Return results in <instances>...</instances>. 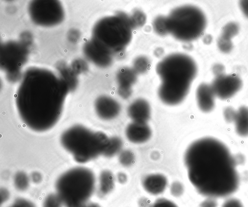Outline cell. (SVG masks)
Instances as JSON below:
<instances>
[{
    "mask_svg": "<svg viewBox=\"0 0 248 207\" xmlns=\"http://www.w3.org/2000/svg\"><path fill=\"white\" fill-rule=\"evenodd\" d=\"M130 20L133 28L135 26H140L144 24L145 21V15L140 11H136L133 14Z\"/></svg>",
    "mask_w": 248,
    "mask_h": 207,
    "instance_id": "cell-24",
    "label": "cell"
},
{
    "mask_svg": "<svg viewBox=\"0 0 248 207\" xmlns=\"http://www.w3.org/2000/svg\"><path fill=\"white\" fill-rule=\"evenodd\" d=\"M240 6L244 15L248 18V0L240 1Z\"/></svg>",
    "mask_w": 248,
    "mask_h": 207,
    "instance_id": "cell-31",
    "label": "cell"
},
{
    "mask_svg": "<svg viewBox=\"0 0 248 207\" xmlns=\"http://www.w3.org/2000/svg\"><path fill=\"white\" fill-rule=\"evenodd\" d=\"M156 70L161 80L158 94L162 102L170 105L181 103L197 74L194 60L186 54H172L158 62Z\"/></svg>",
    "mask_w": 248,
    "mask_h": 207,
    "instance_id": "cell-3",
    "label": "cell"
},
{
    "mask_svg": "<svg viewBox=\"0 0 248 207\" xmlns=\"http://www.w3.org/2000/svg\"><path fill=\"white\" fill-rule=\"evenodd\" d=\"M95 178L88 168L76 167L57 179L56 193L65 207H79L88 202L95 189Z\"/></svg>",
    "mask_w": 248,
    "mask_h": 207,
    "instance_id": "cell-5",
    "label": "cell"
},
{
    "mask_svg": "<svg viewBox=\"0 0 248 207\" xmlns=\"http://www.w3.org/2000/svg\"><path fill=\"white\" fill-rule=\"evenodd\" d=\"M220 65H216V67L214 68V72L217 74V76L222 74V73L223 70V67Z\"/></svg>",
    "mask_w": 248,
    "mask_h": 207,
    "instance_id": "cell-35",
    "label": "cell"
},
{
    "mask_svg": "<svg viewBox=\"0 0 248 207\" xmlns=\"http://www.w3.org/2000/svg\"><path fill=\"white\" fill-rule=\"evenodd\" d=\"M12 207H35V206L29 200L18 198L15 200Z\"/></svg>",
    "mask_w": 248,
    "mask_h": 207,
    "instance_id": "cell-27",
    "label": "cell"
},
{
    "mask_svg": "<svg viewBox=\"0 0 248 207\" xmlns=\"http://www.w3.org/2000/svg\"><path fill=\"white\" fill-rule=\"evenodd\" d=\"M1 193V199L2 202V201H5L8 199L9 192L5 188H2L0 190Z\"/></svg>",
    "mask_w": 248,
    "mask_h": 207,
    "instance_id": "cell-33",
    "label": "cell"
},
{
    "mask_svg": "<svg viewBox=\"0 0 248 207\" xmlns=\"http://www.w3.org/2000/svg\"><path fill=\"white\" fill-rule=\"evenodd\" d=\"M184 161L188 178L201 194L222 198L238 189L236 160L220 141L206 137L194 141L187 148Z\"/></svg>",
    "mask_w": 248,
    "mask_h": 207,
    "instance_id": "cell-1",
    "label": "cell"
},
{
    "mask_svg": "<svg viewBox=\"0 0 248 207\" xmlns=\"http://www.w3.org/2000/svg\"><path fill=\"white\" fill-rule=\"evenodd\" d=\"M42 178V176L39 172H34L31 174V179L34 183H38L40 182Z\"/></svg>",
    "mask_w": 248,
    "mask_h": 207,
    "instance_id": "cell-32",
    "label": "cell"
},
{
    "mask_svg": "<svg viewBox=\"0 0 248 207\" xmlns=\"http://www.w3.org/2000/svg\"><path fill=\"white\" fill-rule=\"evenodd\" d=\"M125 133L127 139L130 142L140 144L146 142L150 139L152 131L147 123L133 121L126 127Z\"/></svg>",
    "mask_w": 248,
    "mask_h": 207,
    "instance_id": "cell-11",
    "label": "cell"
},
{
    "mask_svg": "<svg viewBox=\"0 0 248 207\" xmlns=\"http://www.w3.org/2000/svg\"><path fill=\"white\" fill-rule=\"evenodd\" d=\"M137 73L133 69L122 68L117 74L118 84V92L124 99L128 98L132 93L131 87L137 80Z\"/></svg>",
    "mask_w": 248,
    "mask_h": 207,
    "instance_id": "cell-10",
    "label": "cell"
},
{
    "mask_svg": "<svg viewBox=\"0 0 248 207\" xmlns=\"http://www.w3.org/2000/svg\"><path fill=\"white\" fill-rule=\"evenodd\" d=\"M123 146L121 138L117 136L109 138L108 143L103 155L107 157H111L120 152Z\"/></svg>",
    "mask_w": 248,
    "mask_h": 207,
    "instance_id": "cell-17",
    "label": "cell"
},
{
    "mask_svg": "<svg viewBox=\"0 0 248 207\" xmlns=\"http://www.w3.org/2000/svg\"><path fill=\"white\" fill-rule=\"evenodd\" d=\"M153 28L155 31L161 35L169 33L167 17L159 16L153 22Z\"/></svg>",
    "mask_w": 248,
    "mask_h": 207,
    "instance_id": "cell-19",
    "label": "cell"
},
{
    "mask_svg": "<svg viewBox=\"0 0 248 207\" xmlns=\"http://www.w3.org/2000/svg\"><path fill=\"white\" fill-rule=\"evenodd\" d=\"M221 207H244L242 202L235 198H231L225 200Z\"/></svg>",
    "mask_w": 248,
    "mask_h": 207,
    "instance_id": "cell-29",
    "label": "cell"
},
{
    "mask_svg": "<svg viewBox=\"0 0 248 207\" xmlns=\"http://www.w3.org/2000/svg\"><path fill=\"white\" fill-rule=\"evenodd\" d=\"M166 177L160 174H152L145 176L142 180L144 190L153 195L163 192L167 186Z\"/></svg>",
    "mask_w": 248,
    "mask_h": 207,
    "instance_id": "cell-14",
    "label": "cell"
},
{
    "mask_svg": "<svg viewBox=\"0 0 248 207\" xmlns=\"http://www.w3.org/2000/svg\"><path fill=\"white\" fill-rule=\"evenodd\" d=\"M68 90L62 80L49 74L38 73L26 75L16 98L22 122L37 132L53 127L61 117Z\"/></svg>",
    "mask_w": 248,
    "mask_h": 207,
    "instance_id": "cell-2",
    "label": "cell"
},
{
    "mask_svg": "<svg viewBox=\"0 0 248 207\" xmlns=\"http://www.w3.org/2000/svg\"><path fill=\"white\" fill-rule=\"evenodd\" d=\"M184 192V186L180 182L175 181L171 184L170 186V192L174 196H180L183 194Z\"/></svg>",
    "mask_w": 248,
    "mask_h": 207,
    "instance_id": "cell-26",
    "label": "cell"
},
{
    "mask_svg": "<svg viewBox=\"0 0 248 207\" xmlns=\"http://www.w3.org/2000/svg\"><path fill=\"white\" fill-rule=\"evenodd\" d=\"M167 19L169 33L184 42L197 39L203 33L206 25V17L202 10L190 5L175 8Z\"/></svg>",
    "mask_w": 248,
    "mask_h": 207,
    "instance_id": "cell-7",
    "label": "cell"
},
{
    "mask_svg": "<svg viewBox=\"0 0 248 207\" xmlns=\"http://www.w3.org/2000/svg\"><path fill=\"white\" fill-rule=\"evenodd\" d=\"M79 207H101L98 204L94 203H86Z\"/></svg>",
    "mask_w": 248,
    "mask_h": 207,
    "instance_id": "cell-36",
    "label": "cell"
},
{
    "mask_svg": "<svg viewBox=\"0 0 248 207\" xmlns=\"http://www.w3.org/2000/svg\"><path fill=\"white\" fill-rule=\"evenodd\" d=\"M236 110L233 108L228 107L225 109L224 111V117L226 121L228 123L233 122L235 117Z\"/></svg>",
    "mask_w": 248,
    "mask_h": 207,
    "instance_id": "cell-30",
    "label": "cell"
},
{
    "mask_svg": "<svg viewBox=\"0 0 248 207\" xmlns=\"http://www.w3.org/2000/svg\"><path fill=\"white\" fill-rule=\"evenodd\" d=\"M150 207H178L171 201L160 198L157 199Z\"/></svg>",
    "mask_w": 248,
    "mask_h": 207,
    "instance_id": "cell-28",
    "label": "cell"
},
{
    "mask_svg": "<svg viewBox=\"0 0 248 207\" xmlns=\"http://www.w3.org/2000/svg\"><path fill=\"white\" fill-rule=\"evenodd\" d=\"M118 180L121 183H124L127 180V177L125 174L120 173L118 174Z\"/></svg>",
    "mask_w": 248,
    "mask_h": 207,
    "instance_id": "cell-34",
    "label": "cell"
},
{
    "mask_svg": "<svg viewBox=\"0 0 248 207\" xmlns=\"http://www.w3.org/2000/svg\"><path fill=\"white\" fill-rule=\"evenodd\" d=\"M97 116L102 119L108 120L115 118L120 113V104L114 99L107 96L98 97L95 103Z\"/></svg>",
    "mask_w": 248,
    "mask_h": 207,
    "instance_id": "cell-9",
    "label": "cell"
},
{
    "mask_svg": "<svg viewBox=\"0 0 248 207\" xmlns=\"http://www.w3.org/2000/svg\"><path fill=\"white\" fill-rule=\"evenodd\" d=\"M127 113L133 122L146 123L151 116L150 106L145 100L138 99L129 105Z\"/></svg>",
    "mask_w": 248,
    "mask_h": 207,
    "instance_id": "cell-12",
    "label": "cell"
},
{
    "mask_svg": "<svg viewBox=\"0 0 248 207\" xmlns=\"http://www.w3.org/2000/svg\"><path fill=\"white\" fill-rule=\"evenodd\" d=\"M211 86L216 97L226 100L232 97L241 89L242 82L236 75L222 74L217 76Z\"/></svg>",
    "mask_w": 248,
    "mask_h": 207,
    "instance_id": "cell-8",
    "label": "cell"
},
{
    "mask_svg": "<svg viewBox=\"0 0 248 207\" xmlns=\"http://www.w3.org/2000/svg\"><path fill=\"white\" fill-rule=\"evenodd\" d=\"M216 96L211 85L200 84L196 90V99L199 108L204 112H209L214 108Z\"/></svg>",
    "mask_w": 248,
    "mask_h": 207,
    "instance_id": "cell-13",
    "label": "cell"
},
{
    "mask_svg": "<svg viewBox=\"0 0 248 207\" xmlns=\"http://www.w3.org/2000/svg\"><path fill=\"white\" fill-rule=\"evenodd\" d=\"M14 183L15 188L19 191L26 190L30 184V178L28 175L24 172H17L14 177Z\"/></svg>",
    "mask_w": 248,
    "mask_h": 207,
    "instance_id": "cell-18",
    "label": "cell"
},
{
    "mask_svg": "<svg viewBox=\"0 0 248 207\" xmlns=\"http://www.w3.org/2000/svg\"><path fill=\"white\" fill-rule=\"evenodd\" d=\"M149 62L145 57L140 56L137 58L134 62V70L138 73H145L148 69Z\"/></svg>",
    "mask_w": 248,
    "mask_h": 207,
    "instance_id": "cell-20",
    "label": "cell"
},
{
    "mask_svg": "<svg viewBox=\"0 0 248 207\" xmlns=\"http://www.w3.org/2000/svg\"><path fill=\"white\" fill-rule=\"evenodd\" d=\"M220 50L225 53L230 52L232 48V43L231 40L221 36L217 42Z\"/></svg>",
    "mask_w": 248,
    "mask_h": 207,
    "instance_id": "cell-25",
    "label": "cell"
},
{
    "mask_svg": "<svg viewBox=\"0 0 248 207\" xmlns=\"http://www.w3.org/2000/svg\"><path fill=\"white\" fill-rule=\"evenodd\" d=\"M98 192L100 196H105L110 192L114 187V178L109 170L101 172L99 178Z\"/></svg>",
    "mask_w": 248,
    "mask_h": 207,
    "instance_id": "cell-16",
    "label": "cell"
},
{
    "mask_svg": "<svg viewBox=\"0 0 248 207\" xmlns=\"http://www.w3.org/2000/svg\"><path fill=\"white\" fill-rule=\"evenodd\" d=\"M109 138L104 133L94 132L81 125L65 130L61 136L63 148L79 163H85L103 155Z\"/></svg>",
    "mask_w": 248,
    "mask_h": 207,
    "instance_id": "cell-4",
    "label": "cell"
},
{
    "mask_svg": "<svg viewBox=\"0 0 248 207\" xmlns=\"http://www.w3.org/2000/svg\"><path fill=\"white\" fill-rule=\"evenodd\" d=\"M135 159L134 153L129 150L122 151L119 155V160L121 164L124 166H129L134 162Z\"/></svg>",
    "mask_w": 248,
    "mask_h": 207,
    "instance_id": "cell-22",
    "label": "cell"
},
{
    "mask_svg": "<svg viewBox=\"0 0 248 207\" xmlns=\"http://www.w3.org/2000/svg\"><path fill=\"white\" fill-rule=\"evenodd\" d=\"M11 207H12V206Z\"/></svg>",
    "mask_w": 248,
    "mask_h": 207,
    "instance_id": "cell-37",
    "label": "cell"
},
{
    "mask_svg": "<svg viewBox=\"0 0 248 207\" xmlns=\"http://www.w3.org/2000/svg\"><path fill=\"white\" fill-rule=\"evenodd\" d=\"M233 122L236 132L239 136H248V107L243 106L236 110Z\"/></svg>",
    "mask_w": 248,
    "mask_h": 207,
    "instance_id": "cell-15",
    "label": "cell"
},
{
    "mask_svg": "<svg viewBox=\"0 0 248 207\" xmlns=\"http://www.w3.org/2000/svg\"><path fill=\"white\" fill-rule=\"evenodd\" d=\"M133 28L129 16L123 13L105 17L96 28L97 44L111 54L121 52L131 40Z\"/></svg>",
    "mask_w": 248,
    "mask_h": 207,
    "instance_id": "cell-6",
    "label": "cell"
},
{
    "mask_svg": "<svg viewBox=\"0 0 248 207\" xmlns=\"http://www.w3.org/2000/svg\"><path fill=\"white\" fill-rule=\"evenodd\" d=\"M63 205L57 193H51L45 198L43 207H62Z\"/></svg>",
    "mask_w": 248,
    "mask_h": 207,
    "instance_id": "cell-21",
    "label": "cell"
},
{
    "mask_svg": "<svg viewBox=\"0 0 248 207\" xmlns=\"http://www.w3.org/2000/svg\"><path fill=\"white\" fill-rule=\"evenodd\" d=\"M238 30V27L236 24L232 22L229 23L224 26L221 36L231 40L232 37L237 34Z\"/></svg>",
    "mask_w": 248,
    "mask_h": 207,
    "instance_id": "cell-23",
    "label": "cell"
}]
</instances>
